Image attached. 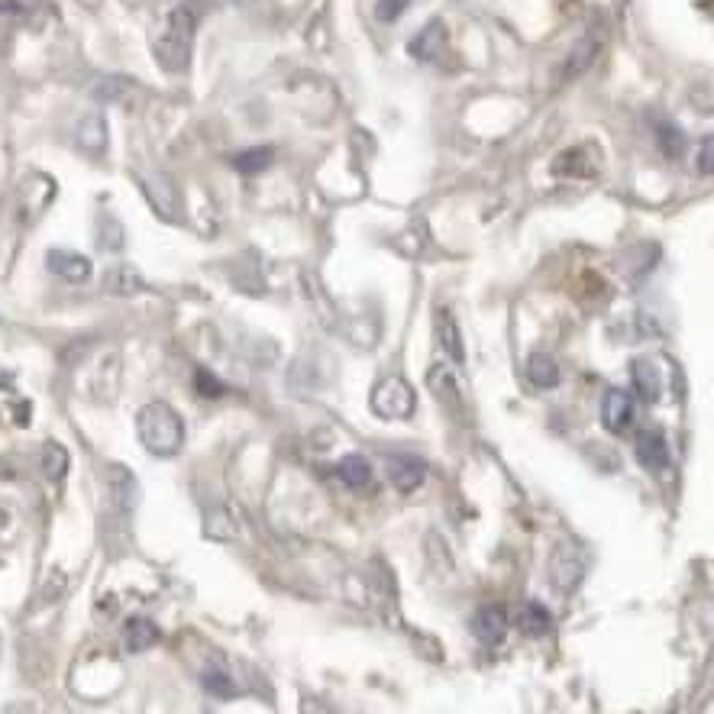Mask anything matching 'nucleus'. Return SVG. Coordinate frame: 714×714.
<instances>
[{"mask_svg": "<svg viewBox=\"0 0 714 714\" xmlns=\"http://www.w3.org/2000/svg\"><path fill=\"white\" fill-rule=\"evenodd\" d=\"M204 689H207L210 695H217V699H230V695H234L230 675L220 673V670H207V673H204Z\"/></svg>", "mask_w": 714, "mask_h": 714, "instance_id": "nucleus-24", "label": "nucleus"}, {"mask_svg": "<svg viewBox=\"0 0 714 714\" xmlns=\"http://www.w3.org/2000/svg\"><path fill=\"white\" fill-rule=\"evenodd\" d=\"M337 478H340L343 485H350V488H365V485L372 482V466H369V459H365V456L350 453V456H343V459H340V466H337Z\"/></svg>", "mask_w": 714, "mask_h": 714, "instance_id": "nucleus-17", "label": "nucleus"}, {"mask_svg": "<svg viewBox=\"0 0 714 714\" xmlns=\"http://www.w3.org/2000/svg\"><path fill=\"white\" fill-rule=\"evenodd\" d=\"M592 52H596V42H582L572 55H576V65H566V72H572V75H579L589 62H592Z\"/></svg>", "mask_w": 714, "mask_h": 714, "instance_id": "nucleus-27", "label": "nucleus"}, {"mask_svg": "<svg viewBox=\"0 0 714 714\" xmlns=\"http://www.w3.org/2000/svg\"><path fill=\"white\" fill-rule=\"evenodd\" d=\"M42 473H45V478H52V482L65 478V473H69V453H65V446L45 443V449H42Z\"/></svg>", "mask_w": 714, "mask_h": 714, "instance_id": "nucleus-20", "label": "nucleus"}, {"mask_svg": "<svg viewBox=\"0 0 714 714\" xmlns=\"http://www.w3.org/2000/svg\"><path fill=\"white\" fill-rule=\"evenodd\" d=\"M79 146L91 156H101L107 146V126L101 117H84L79 123Z\"/></svg>", "mask_w": 714, "mask_h": 714, "instance_id": "nucleus-19", "label": "nucleus"}, {"mask_svg": "<svg viewBox=\"0 0 714 714\" xmlns=\"http://www.w3.org/2000/svg\"><path fill=\"white\" fill-rule=\"evenodd\" d=\"M156 643H159V628L153 621H146V618H133L126 624V631H123V646L130 653H143V650H149Z\"/></svg>", "mask_w": 714, "mask_h": 714, "instance_id": "nucleus-14", "label": "nucleus"}, {"mask_svg": "<svg viewBox=\"0 0 714 714\" xmlns=\"http://www.w3.org/2000/svg\"><path fill=\"white\" fill-rule=\"evenodd\" d=\"M272 156H276L272 146H256V149H246V153L234 156V165H237V172H242V175H256V172H262V168L272 165Z\"/></svg>", "mask_w": 714, "mask_h": 714, "instance_id": "nucleus-21", "label": "nucleus"}, {"mask_svg": "<svg viewBox=\"0 0 714 714\" xmlns=\"http://www.w3.org/2000/svg\"><path fill=\"white\" fill-rule=\"evenodd\" d=\"M239 3H249V0H239Z\"/></svg>", "mask_w": 714, "mask_h": 714, "instance_id": "nucleus-30", "label": "nucleus"}, {"mask_svg": "<svg viewBox=\"0 0 714 714\" xmlns=\"http://www.w3.org/2000/svg\"><path fill=\"white\" fill-rule=\"evenodd\" d=\"M107 491H111V501L120 511H130L136 505V478L130 476L123 466H107Z\"/></svg>", "mask_w": 714, "mask_h": 714, "instance_id": "nucleus-13", "label": "nucleus"}, {"mask_svg": "<svg viewBox=\"0 0 714 714\" xmlns=\"http://www.w3.org/2000/svg\"><path fill=\"white\" fill-rule=\"evenodd\" d=\"M508 611H505V604H485V608H478L476 614H473V634L482 640V643H488V646H495V643H501L505 634H508Z\"/></svg>", "mask_w": 714, "mask_h": 714, "instance_id": "nucleus-7", "label": "nucleus"}, {"mask_svg": "<svg viewBox=\"0 0 714 714\" xmlns=\"http://www.w3.org/2000/svg\"><path fill=\"white\" fill-rule=\"evenodd\" d=\"M417 407V395L404 379H385L372 392V411L385 421H407Z\"/></svg>", "mask_w": 714, "mask_h": 714, "instance_id": "nucleus-3", "label": "nucleus"}, {"mask_svg": "<svg viewBox=\"0 0 714 714\" xmlns=\"http://www.w3.org/2000/svg\"><path fill=\"white\" fill-rule=\"evenodd\" d=\"M424 478H427V463L417 459L414 453H392L389 456V482L401 495H411L414 488H421Z\"/></svg>", "mask_w": 714, "mask_h": 714, "instance_id": "nucleus-6", "label": "nucleus"}, {"mask_svg": "<svg viewBox=\"0 0 714 714\" xmlns=\"http://www.w3.org/2000/svg\"><path fill=\"white\" fill-rule=\"evenodd\" d=\"M634 385L640 397L646 401V404H653L660 392H663V382H660V369L650 362V359H637L634 362Z\"/></svg>", "mask_w": 714, "mask_h": 714, "instance_id": "nucleus-18", "label": "nucleus"}, {"mask_svg": "<svg viewBox=\"0 0 714 714\" xmlns=\"http://www.w3.org/2000/svg\"><path fill=\"white\" fill-rule=\"evenodd\" d=\"M49 269L65 281H87L91 278V259L79 252H49Z\"/></svg>", "mask_w": 714, "mask_h": 714, "instance_id": "nucleus-10", "label": "nucleus"}, {"mask_svg": "<svg viewBox=\"0 0 714 714\" xmlns=\"http://www.w3.org/2000/svg\"><path fill=\"white\" fill-rule=\"evenodd\" d=\"M699 172L702 175H712V136L705 139V146H702V156H699Z\"/></svg>", "mask_w": 714, "mask_h": 714, "instance_id": "nucleus-29", "label": "nucleus"}, {"mask_svg": "<svg viewBox=\"0 0 714 714\" xmlns=\"http://www.w3.org/2000/svg\"><path fill=\"white\" fill-rule=\"evenodd\" d=\"M634 453L637 459H640V466L650 469V473H663V469L670 466V443H666V437H663L660 431H643V434H637Z\"/></svg>", "mask_w": 714, "mask_h": 714, "instance_id": "nucleus-8", "label": "nucleus"}, {"mask_svg": "<svg viewBox=\"0 0 714 714\" xmlns=\"http://www.w3.org/2000/svg\"><path fill=\"white\" fill-rule=\"evenodd\" d=\"M195 13L178 7L168 13L165 20V30L156 40V62H159L165 72H185L188 69V59H192V42H195Z\"/></svg>", "mask_w": 714, "mask_h": 714, "instance_id": "nucleus-2", "label": "nucleus"}, {"mask_svg": "<svg viewBox=\"0 0 714 714\" xmlns=\"http://www.w3.org/2000/svg\"><path fill=\"white\" fill-rule=\"evenodd\" d=\"M550 572H553V582L562 592H572L586 572V556L579 550V544H559L550 556Z\"/></svg>", "mask_w": 714, "mask_h": 714, "instance_id": "nucleus-5", "label": "nucleus"}, {"mask_svg": "<svg viewBox=\"0 0 714 714\" xmlns=\"http://www.w3.org/2000/svg\"><path fill=\"white\" fill-rule=\"evenodd\" d=\"M527 379L534 389H556L559 385V365L547 353H534L527 359Z\"/></svg>", "mask_w": 714, "mask_h": 714, "instance_id": "nucleus-16", "label": "nucleus"}, {"mask_svg": "<svg viewBox=\"0 0 714 714\" xmlns=\"http://www.w3.org/2000/svg\"><path fill=\"white\" fill-rule=\"evenodd\" d=\"M517 628L527 637H544L553 628V614L540 601H524L517 611Z\"/></svg>", "mask_w": 714, "mask_h": 714, "instance_id": "nucleus-12", "label": "nucleus"}, {"mask_svg": "<svg viewBox=\"0 0 714 714\" xmlns=\"http://www.w3.org/2000/svg\"><path fill=\"white\" fill-rule=\"evenodd\" d=\"M195 385H198V395L204 397H220L224 395V385L207 372V369H198V375H195Z\"/></svg>", "mask_w": 714, "mask_h": 714, "instance_id": "nucleus-25", "label": "nucleus"}, {"mask_svg": "<svg viewBox=\"0 0 714 714\" xmlns=\"http://www.w3.org/2000/svg\"><path fill=\"white\" fill-rule=\"evenodd\" d=\"M104 284H107L111 291H117V294H130V291H139V288H143V281H139V276H136L130 266L111 269L107 278H104Z\"/></svg>", "mask_w": 714, "mask_h": 714, "instance_id": "nucleus-22", "label": "nucleus"}, {"mask_svg": "<svg viewBox=\"0 0 714 714\" xmlns=\"http://www.w3.org/2000/svg\"><path fill=\"white\" fill-rule=\"evenodd\" d=\"M404 7H407V0H379V7H375V17L379 20H397L401 13H404Z\"/></svg>", "mask_w": 714, "mask_h": 714, "instance_id": "nucleus-26", "label": "nucleus"}, {"mask_svg": "<svg viewBox=\"0 0 714 714\" xmlns=\"http://www.w3.org/2000/svg\"><path fill=\"white\" fill-rule=\"evenodd\" d=\"M437 337H439V346H443V353L453 359L456 365H463V362H466L463 333H459L456 320H453V314H449L446 308H439L437 311Z\"/></svg>", "mask_w": 714, "mask_h": 714, "instance_id": "nucleus-11", "label": "nucleus"}, {"mask_svg": "<svg viewBox=\"0 0 714 714\" xmlns=\"http://www.w3.org/2000/svg\"><path fill=\"white\" fill-rule=\"evenodd\" d=\"M656 143H660V149H663L670 159H675V156H682V153H685V136H682L675 126H660Z\"/></svg>", "mask_w": 714, "mask_h": 714, "instance_id": "nucleus-23", "label": "nucleus"}, {"mask_svg": "<svg viewBox=\"0 0 714 714\" xmlns=\"http://www.w3.org/2000/svg\"><path fill=\"white\" fill-rule=\"evenodd\" d=\"M136 434L153 456H175L185 443V424L172 404L149 401L136 414Z\"/></svg>", "mask_w": 714, "mask_h": 714, "instance_id": "nucleus-1", "label": "nucleus"}, {"mask_svg": "<svg viewBox=\"0 0 714 714\" xmlns=\"http://www.w3.org/2000/svg\"><path fill=\"white\" fill-rule=\"evenodd\" d=\"M637 421V401L628 389H608V395L601 401V424L611 434H624L631 431Z\"/></svg>", "mask_w": 714, "mask_h": 714, "instance_id": "nucleus-4", "label": "nucleus"}, {"mask_svg": "<svg viewBox=\"0 0 714 714\" xmlns=\"http://www.w3.org/2000/svg\"><path fill=\"white\" fill-rule=\"evenodd\" d=\"M427 382H431V389H434V395L437 401L446 407V411H453V414H463V395H459V389H456V382H453V375L437 365L431 375H427Z\"/></svg>", "mask_w": 714, "mask_h": 714, "instance_id": "nucleus-15", "label": "nucleus"}, {"mask_svg": "<svg viewBox=\"0 0 714 714\" xmlns=\"http://www.w3.org/2000/svg\"><path fill=\"white\" fill-rule=\"evenodd\" d=\"M443 49H446V27H443V20H431V23L411 40V55L421 59V62H434V59L443 55Z\"/></svg>", "mask_w": 714, "mask_h": 714, "instance_id": "nucleus-9", "label": "nucleus"}, {"mask_svg": "<svg viewBox=\"0 0 714 714\" xmlns=\"http://www.w3.org/2000/svg\"><path fill=\"white\" fill-rule=\"evenodd\" d=\"M33 7H37V0H0V13H7V17L27 13V10H33Z\"/></svg>", "mask_w": 714, "mask_h": 714, "instance_id": "nucleus-28", "label": "nucleus"}]
</instances>
